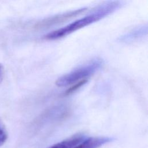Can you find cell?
Here are the masks:
<instances>
[{"instance_id":"1","label":"cell","mask_w":148,"mask_h":148,"mask_svg":"<svg viewBox=\"0 0 148 148\" xmlns=\"http://www.w3.org/2000/svg\"><path fill=\"white\" fill-rule=\"evenodd\" d=\"M121 5V3L119 0L108 1L98 6L88 15L79 18L61 28L47 34L43 38L45 39L51 40L66 36L72 32L102 19L118 9Z\"/></svg>"},{"instance_id":"2","label":"cell","mask_w":148,"mask_h":148,"mask_svg":"<svg viewBox=\"0 0 148 148\" xmlns=\"http://www.w3.org/2000/svg\"><path fill=\"white\" fill-rule=\"evenodd\" d=\"M102 66V61L101 60H94L89 63L60 77L56 80V84L58 87H64L83 79H87V77L99 70Z\"/></svg>"},{"instance_id":"3","label":"cell","mask_w":148,"mask_h":148,"mask_svg":"<svg viewBox=\"0 0 148 148\" xmlns=\"http://www.w3.org/2000/svg\"><path fill=\"white\" fill-rule=\"evenodd\" d=\"M86 8H82L78 9L75 10H72L70 12H68L66 13L58 14L56 16L50 17L49 18H45L40 21L38 22L35 24V27L36 28L43 29V28H47L57 24L60 23H63L66 21V20L75 17L80 14L82 13L84 11H86Z\"/></svg>"},{"instance_id":"4","label":"cell","mask_w":148,"mask_h":148,"mask_svg":"<svg viewBox=\"0 0 148 148\" xmlns=\"http://www.w3.org/2000/svg\"><path fill=\"white\" fill-rule=\"evenodd\" d=\"M114 140V138L112 137L99 136L87 138L86 136L73 148H99Z\"/></svg>"},{"instance_id":"5","label":"cell","mask_w":148,"mask_h":148,"mask_svg":"<svg viewBox=\"0 0 148 148\" xmlns=\"http://www.w3.org/2000/svg\"><path fill=\"white\" fill-rule=\"evenodd\" d=\"M86 136L82 134L75 135L61 142L57 143L49 148H73Z\"/></svg>"},{"instance_id":"6","label":"cell","mask_w":148,"mask_h":148,"mask_svg":"<svg viewBox=\"0 0 148 148\" xmlns=\"http://www.w3.org/2000/svg\"><path fill=\"white\" fill-rule=\"evenodd\" d=\"M147 33V27H142L139 28L135 29L131 31L130 32L124 35L121 38V39L123 41H131L135 39H137L141 36H144L145 34Z\"/></svg>"},{"instance_id":"7","label":"cell","mask_w":148,"mask_h":148,"mask_svg":"<svg viewBox=\"0 0 148 148\" xmlns=\"http://www.w3.org/2000/svg\"><path fill=\"white\" fill-rule=\"evenodd\" d=\"M88 82L87 79H83L82 80H80L79 81H77L74 83L72 86H71L69 88H68L65 92H64L65 95H69L70 94H73L76 91H77L78 89L81 88L82 86H83L84 84H86Z\"/></svg>"},{"instance_id":"8","label":"cell","mask_w":148,"mask_h":148,"mask_svg":"<svg viewBox=\"0 0 148 148\" xmlns=\"http://www.w3.org/2000/svg\"><path fill=\"white\" fill-rule=\"evenodd\" d=\"M8 134L3 124L0 121V146H2L6 141Z\"/></svg>"},{"instance_id":"9","label":"cell","mask_w":148,"mask_h":148,"mask_svg":"<svg viewBox=\"0 0 148 148\" xmlns=\"http://www.w3.org/2000/svg\"><path fill=\"white\" fill-rule=\"evenodd\" d=\"M4 76V69L1 64H0V82L2 80Z\"/></svg>"}]
</instances>
